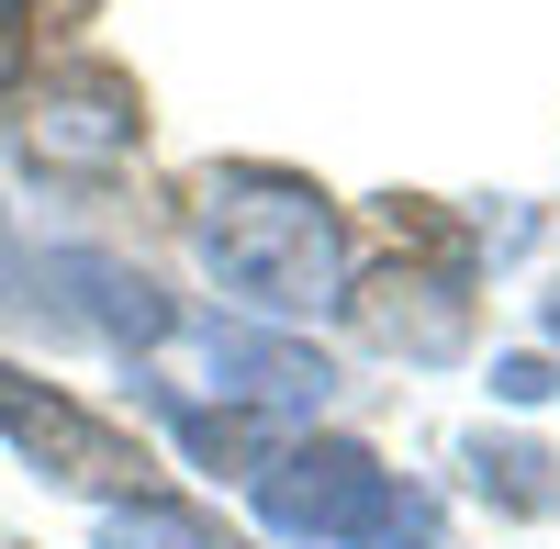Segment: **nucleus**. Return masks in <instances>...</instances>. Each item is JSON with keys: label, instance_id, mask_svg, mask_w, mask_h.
<instances>
[{"label": "nucleus", "instance_id": "obj_1", "mask_svg": "<svg viewBox=\"0 0 560 549\" xmlns=\"http://www.w3.org/2000/svg\"><path fill=\"white\" fill-rule=\"evenodd\" d=\"M202 258L213 281L258 303V314H325L348 281V247H337V213H325L303 179L280 168H213L202 179Z\"/></svg>", "mask_w": 560, "mask_h": 549}, {"label": "nucleus", "instance_id": "obj_2", "mask_svg": "<svg viewBox=\"0 0 560 549\" xmlns=\"http://www.w3.org/2000/svg\"><path fill=\"white\" fill-rule=\"evenodd\" d=\"M258 516L292 549H427L438 538L427 493H404L348 437H303V448H280V460H258Z\"/></svg>", "mask_w": 560, "mask_h": 549}, {"label": "nucleus", "instance_id": "obj_3", "mask_svg": "<svg viewBox=\"0 0 560 549\" xmlns=\"http://www.w3.org/2000/svg\"><path fill=\"white\" fill-rule=\"evenodd\" d=\"M0 292H12L34 326H90V337H113V348H158L168 337V303H158V281L147 269H124V258H90V247H68V258H23V247H0Z\"/></svg>", "mask_w": 560, "mask_h": 549}, {"label": "nucleus", "instance_id": "obj_4", "mask_svg": "<svg viewBox=\"0 0 560 549\" xmlns=\"http://www.w3.org/2000/svg\"><path fill=\"white\" fill-rule=\"evenodd\" d=\"M0 437H12L23 460H45L57 482H124V471H135L124 437H113L102 416H79L68 393H45V382H23V371H0Z\"/></svg>", "mask_w": 560, "mask_h": 549}, {"label": "nucleus", "instance_id": "obj_5", "mask_svg": "<svg viewBox=\"0 0 560 549\" xmlns=\"http://www.w3.org/2000/svg\"><path fill=\"white\" fill-rule=\"evenodd\" d=\"M202 359H213V382H236L247 404H269V416H314L325 393H337V371H325L314 348H292V337H258V326H202Z\"/></svg>", "mask_w": 560, "mask_h": 549}, {"label": "nucleus", "instance_id": "obj_6", "mask_svg": "<svg viewBox=\"0 0 560 549\" xmlns=\"http://www.w3.org/2000/svg\"><path fill=\"white\" fill-rule=\"evenodd\" d=\"M34 147L45 157H113V147H135V102L113 79H79L57 113H34Z\"/></svg>", "mask_w": 560, "mask_h": 549}, {"label": "nucleus", "instance_id": "obj_7", "mask_svg": "<svg viewBox=\"0 0 560 549\" xmlns=\"http://www.w3.org/2000/svg\"><path fill=\"white\" fill-rule=\"evenodd\" d=\"M102 549H236L202 505H158V493H135V505H102Z\"/></svg>", "mask_w": 560, "mask_h": 549}, {"label": "nucleus", "instance_id": "obj_8", "mask_svg": "<svg viewBox=\"0 0 560 549\" xmlns=\"http://www.w3.org/2000/svg\"><path fill=\"white\" fill-rule=\"evenodd\" d=\"M158 416L191 437V460H258V427L247 416H202V404H179V393H158Z\"/></svg>", "mask_w": 560, "mask_h": 549}, {"label": "nucleus", "instance_id": "obj_9", "mask_svg": "<svg viewBox=\"0 0 560 549\" xmlns=\"http://www.w3.org/2000/svg\"><path fill=\"white\" fill-rule=\"evenodd\" d=\"M482 482L504 493V505H560V482H549V460H538V448H482Z\"/></svg>", "mask_w": 560, "mask_h": 549}, {"label": "nucleus", "instance_id": "obj_10", "mask_svg": "<svg viewBox=\"0 0 560 549\" xmlns=\"http://www.w3.org/2000/svg\"><path fill=\"white\" fill-rule=\"evenodd\" d=\"M34 68V0H0V90Z\"/></svg>", "mask_w": 560, "mask_h": 549}, {"label": "nucleus", "instance_id": "obj_11", "mask_svg": "<svg viewBox=\"0 0 560 549\" xmlns=\"http://www.w3.org/2000/svg\"><path fill=\"white\" fill-rule=\"evenodd\" d=\"M493 393H504V404H538V393H549V371H538V359H504Z\"/></svg>", "mask_w": 560, "mask_h": 549}, {"label": "nucleus", "instance_id": "obj_12", "mask_svg": "<svg viewBox=\"0 0 560 549\" xmlns=\"http://www.w3.org/2000/svg\"><path fill=\"white\" fill-rule=\"evenodd\" d=\"M549 337H560V303H549Z\"/></svg>", "mask_w": 560, "mask_h": 549}]
</instances>
